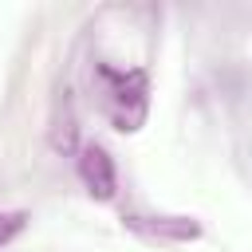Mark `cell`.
Wrapping results in <instances>:
<instances>
[{
	"mask_svg": "<svg viewBox=\"0 0 252 252\" xmlns=\"http://www.w3.org/2000/svg\"><path fill=\"white\" fill-rule=\"evenodd\" d=\"M75 169H79V181L87 185V193H91L94 201H114V193H118L114 158H110L98 142H83V146H79Z\"/></svg>",
	"mask_w": 252,
	"mask_h": 252,
	"instance_id": "obj_1",
	"label": "cell"
},
{
	"mask_svg": "<svg viewBox=\"0 0 252 252\" xmlns=\"http://www.w3.org/2000/svg\"><path fill=\"white\" fill-rule=\"evenodd\" d=\"M28 224H32V213L28 209H0V248H8Z\"/></svg>",
	"mask_w": 252,
	"mask_h": 252,
	"instance_id": "obj_3",
	"label": "cell"
},
{
	"mask_svg": "<svg viewBox=\"0 0 252 252\" xmlns=\"http://www.w3.org/2000/svg\"><path fill=\"white\" fill-rule=\"evenodd\" d=\"M126 228L146 236V240H169V244L201 240V220L197 217H126Z\"/></svg>",
	"mask_w": 252,
	"mask_h": 252,
	"instance_id": "obj_2",
	"label": "cell"
}]
</instances>
